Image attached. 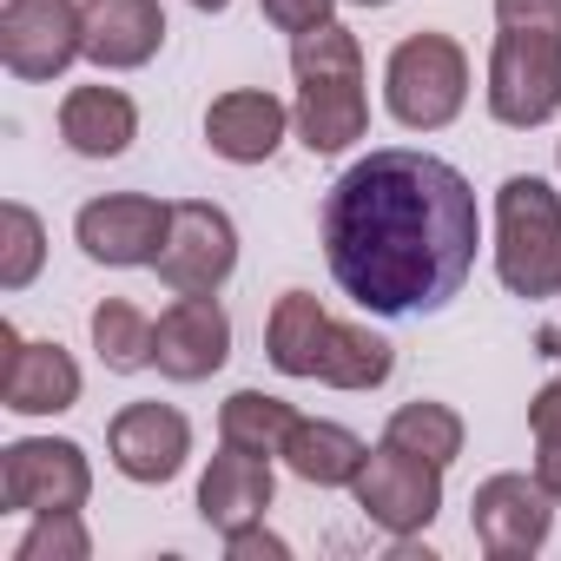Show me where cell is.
Here are the masks:
<instances>
[{
    "mask_svg": "<svg viewBox=\"0 0 561 561\" xmlns=\"http://www.w3.org/2000/svg\"><path fill=\"white\" fill-rule=\"evenodd\" d=\"M482 211L469 179L410 146L357 159L324 198V257L337 291L377 318L443 311L476 271Z\"/></svg>",
    "mask_w": 561,
    "mask_h": 561,
    "instance_id": "cell-1",
    "label": "cell"
},
{
    "mask_svg": "<svg viewBox=\"0 0 561 561\" xmlns=\"http://www.w3.org/2000/svg\"><path fill=\"white\" fill-rule=\"evenodd\" d=\"M291 73H298V113H291V119H298V139H305L318 159L357 146L364 126H370L364 47H357V34L337 27V21L298 34V41H291Z\"/></svg>",
    "mask_w": 561,
    "mask_h": 561,
    "instance_id": "cell-2",
    "label": "cell"
},
{
    "mask_svg": "<svg viewBox=\"0 0 561 561\" xmlns=\"http://www.w3.org/2000/svg\"><path fill=\"white\" fill-rule=\"evenodd\" d=\"M495 277L528 305L561 291V198L535 172H515L495 192Z\"/></svg>",
    "mask_w": 561,
    "mask_h": 561,
    "instance_id": "cell-3",
    "label": "cell"
},
{
    "mask_svg": "<svg viewBox=\"0 0 561 561\" xmlns=\"http://www.w3.org/2000/svg\"><path fill=\"white\" fill-rule=\"evenodd\" d=\"M383 100L390 119L410 133H443L462 100H469V54L449 34H410L397 41L390 67H383Z\"/></svg>",
    "mask_w": 561,
    "mask_h": 561,
    "instance_id": "cell-4",
    "label": "cell"
},
{
    "mask_svg": "<svg viewBox=\"0 0 561 561\" xmlns=\"http://www.w3.org/2000/svg\"><path fill=\"white\" fill-rule=\"evenodd\" d=\"M489 113L515 133L548 126L561 113V34L502 27L489 47Z\"/></svg>",
    "mask_w": 561,
    "mask_h": 561,
    "instance_id": "cell-5",
    "label": "cell"
},
{
    "mask_svg": "<svg viewBox=\"0 0 561 561\" xmlns=\"http://www.w3.org/2000/svg\"><path fill=\"white\" fill-rule=\"evenodd\" d=\"M93 469L87 449L67 436H21L0 449V502L14 515H54V508H87Z\"/></svg>",
    "mask_w": 561,
    "mask_h": 561,
    "instance_id": "cell-6",
    "label": "cell"
},
{
    "mask_svg": "<svg viewBox=\"0 0 561 561\" xmlns=\"http://www.w3.org/2000/svg\"><path fill=\"white\" fill-rule=\"evenodd\" d=\"M351 495H357V508H364L383 535L403 541V535H416V528L436 522V508H443V469L423 462V456H410V449H397V443H377V449L364 456Z\"/></svg>",
    "mask_w": 561,
    "mask_h": 561,
    "instance_id": "cell-7",
    "label": "cell"
},
{
    "mask_svg": "<svg viewBox=\"0 0 561 561\" xmlns=\"http://www.w3.org/2000/svg\"><path fill=\"white\" fill-rule=\"evenodd\" d=\"M87 54L80 0H8L0 8V60L14 80H60Z\"/></svg>",
    "mask_w": 561,
    "mask_h": 561,
    "instance_id": "cell-8",
    "label": "cell"
},
{
    "mask_svg": "<svg viewBox=\"0 0 561 561\" xmlns=\"http://www.w3.org/2000/svg\"><path fill=\"white\" fill-rule=\"evenodd\" d=\"M152 271L165 277L179 298H192V291H218L225 277L238 271V225H231L218 205H205V198L172 205V231H165Z\"/></svg>",
    "mask_w": 561,
    "mask_h": 561,
    "instance_id": "cell-9",
    "label": "cell"
},
{
    "mask_svg": "<svg viewBox=\"0 0 561 561\" xmlns=\"http://www.w3.org/2000/svg\"><path fill=\"white\" fill-rule=\"evenodd\" d=\"M165 231H172V205L165 198H146V192H106V198L80 205V218H73L80 251L93 264H113V271L159 264Z\"/></svg>",
    "mask_w": 561,
    "mask_h": 561,
    "instance_id": "cell-10",
    "label": "cell"
},
{
    "mask_svg": "<svg viewBox=\"0 0 561 561\" xmlns=\"http://www.w3.org/2000/svg\"><path fill=\"white\" fill-rule=\"evenodd\" d=\"M469 522H476V541H482L489 561H528L548 541V528H554V495L535 476L502 469V476H489L476 489Z\"/></svg>",
    "mask_w": 561,
    "mask_h": 561,
    "instance_id": "cell-11",
    "label": "cell"
},
{
    "mask_svg": "<svg viewBox=\"0 0 561 561\" xmlns=\"http://www.w3.org/2000/svg\"><path fill=\"white\" fill-rule=\"evenodd\" d=\"M225 357H231V318H225L218 291L179 298L152 331V364L172 383H205L211 370H225Z\"/></svg>",
    "mask_w": 561,
    "mask_h": 561,
    "instance_id": "cell-12",
    "label": "cell"
},
{
    "mask_svg": "<svg viewBox=\"0 0 561 561\" xmlns=\"http://www.w3.org/2000/svg\"><path fill=\"white\" fill-rule=\"evenodd\" d=\"M0 403L14 416H60L80 403V364L60 344H27L14 324H0Z\"/></svg>",
    "mask_w": 561,
    "mask_h": 561,
    "instance_id": "cell-13",
    "label": "cell"
},
{
    "mask_svg": "<svg viewBox=\"0 0 561 561\" xmlns=\"http://www.w3.org/2000/svg\"><path fill=\"white\" fill-rule=\"evenodd\" d=\"M106 449L126 482H172L192 456V423L172 403H126L106 423Z\"/></svg>",
    "mask_w": 561,
    "mask_h": 561,
    "instance_id": "cell-14",
    "label": "cell"
},
{
    "mask_svg": "<svg viewBox=\"0 0 561 561\" xmlns=\"http://www.w3.org/2000/svg\"><path fill=\"white\" fill-rule=\"evenodd\" d=\"M285 126H291V106L277 93H257V87H238V93H218L205 106V146L231 165H264L277 146H285Z\"/></svg>",
    "mask_w": 561,
    "mask_h": 561,
    "instance_id": "cell-15",
    "label": "cell"
},
{
    "mask_svg": "<svg viewBox=\"0 0 561 561\" xmlns=\"http://www.w3.org/2000/svg\"><path fill=\"white\" fill-rule=\"evenodd\" d=\"M80 14H87V60L106 67V73L146 67L165 41L159 0H80Z\"/></svg>",
    "mask_w": 561,
    "mask_h": 561,
    "instance_id": "cell-16",
    "label": "cell"
},
{
    "mask_svg": "<svg viewBox=\"0 0 561 561\" xmlns=\"http://www.w3.org/2000/svg\"><path fill=\"white\" fill-rule=\"evenodd\" d=\"M271 495H277V482H271V456H251V449H218L211 462H205V476H198V515H205V528H238V522H264V508H271Z\"/></svg>",
    "mask_w": 561,
    "mask_h": 561,
    "instance_id": "cell-17",
    "label": "cell"
},
{
    "mask_svg": "<svg viewBox=\"0 0 561 561\" xmlns=\"http://www.w3.org/2000/svg\"><path fill=\"white\" fill-rule=\"evenodd\" d=\"M60 139L80 159H119L139 139V106L119 87H73L60 100Z\"/></svg>",
    "mask_w": 561,
    "mask_h": 561,
    "instance_id": "cell-18",
    "label": "cell"
},
{
    "mask_svg": "<svg viewBox=\"0 0 561 561\" xmlns=\"http://www.w3.org/2000/svg\"><path fill=\"white\" fill-rule=\"evenodd\" d=\"M364 436L344 430V423H324V416H298V430L285 436V462L298 482L311 489H351L357 469H364Z\"/></svg>",
    "mask_w": 561,
    "mask_h": 561,
    "instance_id": "cell-19",
    "label": "cell"
},
{
    "mask_svg": "<svg viewBox=\"0 0 561 561\" xmlns=\"http://www.w3.org/2000/svg\"><path fill=\"white\" fill-rule=\"evenodd\" d=\"M397 370V351L377 337V331H364V324H324V344H318V383H331V390H377L383 377Z\"/></svg>",
    "mask_w": 561,
    "mask_h": 561,
    "instance_id": "cell-20",
    "label": "cell"
},
{
    "mask_svg": "<svg viewBox=\"0 0 561 561\" xmlns=\"http://www.w3.org/2000/svg\"><path fill=\"white\" fill-rule=\"evenodd\" d=\"M324 324H331V311L311 291H285V298L271 305V324H264V357L285 370V377H311L318 370Z\"/></svg>",
    "mask_w": 561,
    "mask_h": 561,
    "instance_id": "cell-21",
    "label": "cell"
},
{
    "mask_svg": "<svg viewBox=\"0 0 561 561\" xmlns=\"http://www.w3.org/2000/svg\"><path fill=\"white\" fill-rule=\"evenodd\" d=\"M291 430H298V410L285 397H264V390H238L218 410V443L251 449V456H285Z\"/></svg>",
    "mask_w": 561,
    "mask_h": 561,
    "instance_id": "cell-22",
    "label": "cell"
},
{
    "mask_svg": "<svg viewBox=\"0 0 561 561\" xmlns=\"http://www.w3.org/2000/svg\"><path fill=\"white\" fill-rule=\"evenodd\" d=\"M383 443H397V449H410V456L449 469V462L462 456V416H456L449 403H403V410L383 423Z\"/></svg>",
    "mask_w": 561,
    "mask_h": 561,
    "instance_id": "cell-23",
    "label": "cell"
},
{
    "mask_svg": "<svg viewBox=\"0 0 561 561\" xmlns=\"http://www.w3.org/2000/svg\"><path fill=\"white\" fill-rule=\"evenodd\" d=\"M152 331H159V324H152L139 305H126V298H106V305L93 311V351H100V364L119 370V377H133V370L152 364Z\"/></svg>",
    "mask_w": 561,
    "mask_h": 561,
    "instance_id": "cell-24",
    "label": "cell"
},
{
    "mask_svg": "<svg viewBox=\"0 0 561 561\" xmlns=\"http://www.w3.org/2000/svg\"><path fill=\"white\" fill-rule=\"evenodd\" d=\"M41 257H47V225L21 198H8L0 205V291H27L41 277Z\"/></svg>",
    "mask_w": 561,
    "mask_h": 561,
    "instance_id": "cell-25",
    "label": "cell"
},
{
    "mask_svg": "<svg viewBox=\"0 0 561 561\" xmlns=\"http://www.w3.org/2000/svg\"><path fill=\"white\" fill-rule=\"evenodd\" d=\"M93 554V535L80 522V508H54V515H34V528L21 535L14 561H87Z\"/></svg>",
    "mask_w": 561,
    "mask_h": 561,
    "instance_id": "cell-26",
    "label": "cell"
},
{
    "mask_svg": "<svg viewBox=\"0 0 561 561\" xmlns=\"http://www.w3.org/2000/svg\"><path fill=\"white\" fill-rule=\"evenodd\" d=\"M257 8H264V21L277 27V34H311V27H324L331 21V8H337V0H257Z\"/></svg>",
    "mask_w": 561,
    "mask_h": 561,
    "instance_id": "cell-27",
    "label": "cell"
},
{
    "mask_svg": "<svg viewBox=\"0 0 561 561\" xmlns=\"http://www.w3.org/2000/svg\"><path fill=\"white\" fill-rule=\"evenodd\" d=\"M225 554H231V561H291V548L277 541L264 522H238V528H225Z\"/></svg>",
    "mask_w": 561,
    "mask_h": 561,
    "instance_id": "cell-28",
    "label": "cell"
},
{
    "mask_svg": "<svg viewBox=\"0 0 561 561\" xmlns=\"http://www.w3.org/2000/svg\"><path fill=\"white\" fill-rule=\"evenodd\" d=\"M502 27H535V34H561V0H495Z\"/></svg>",
    "mask_w": 561,
    "mask_h": 561,
    "instance_id": "cell-29",
    "label": "cell"
},
{
    "mask_svg": "<svg viewBox=\"0 0 561 561\" xmlns=\"http://www.w3.org/2000/svg\"><path fill=\"white\" fill-rule=\"evenodd\" d=\"M528 430H535V443H561V377L541 383V397L528 403Z\"/></svg>",
    "mask_w": 561,
    "mask_h": 561,
    "instance_id": "cell-30",
    "label": "cell"
},
{
    "mask_svg": "<svg viewBox=\"0 0 561 561\" xmlns=\"http://www.w3.org/2000/svg\"><path fill=\"white\" fill-rule=\"evenodd\" d=\"M535 449H541V456H535V482L561 502V443H535Z\"/></svg>",
    "mask_w": 561,
    "mask_h": 561,
    "instance_id": "cell-31",
    "label": "cell"
},
{
    "mask_svg": "<svg viewBox=\"0 0 561 561\" xmlns=\"http://www.w3.org/2000/svg\"><path fill=\"white\" fill-rule=\"evenodd\" d=\"M192 8H198V14H225V8H231V0H192Z\"/></svg>",
    "mask_w": 561,
    "mask_h": 561,
    "instance_id": "cell-32",
    "label": "cell"
},
{
    "mask_svg": "<svg viewBox=\"0 0 561 561\" xmlns=\"http://www.w3.org/2000/svg\"><path fill=\"white\" fill-rule=\"evenodd\" d=\"M351 8H390V0H351Z\"/></svg>",
    "mask_w": 561,
    "mask_h": 561,
    "instance_id": "cell-33",
    "label": "cell"
}]
</instances>
